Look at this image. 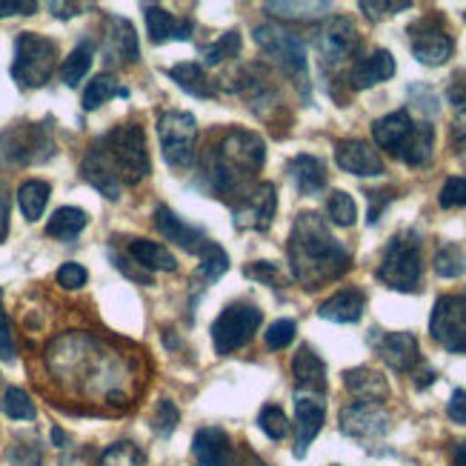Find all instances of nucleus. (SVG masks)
<instances>
[{"instance_id":"1","label":"nucleus","mask_w":466,"mask_h":466,"mask_svg":"<svg viewBox=\"0 0 466 466\" xmlns=\"http://www.w3.org/2000/svg\"><path fill=\"white\" fill-rule=\"evenodd\" d=\"M289 267L303 289H320L347 275L352 267L350 252L332 238L320 215L300 212L289 232Z\"/></svg>"},{"instance_id":"2","label":"nucleus","mask_w":466,"mask_h":466,"mask_svg":"<svg viewBox=\"0 0 466 466\" xmlns=\"http://www.w3.org/2000/svg\"><path fill=\"white\" fill-rule=\"evenodd\" d=\"M267 160V147L255 132L229 129L220 144L204 155V180L209 192L220 195H247L249 180L260 172Z\"/></svg>"},{"instance_id":"3","label":"nucleus","mask_w":466,"mask_h":466,"mask_svg":"<svg viewBox=\"0 0 466 466\" xmlns=\"http://www.w3.org/2000/svg\"><path fill=\"white\" fill-rule=\"evenodd\" d=\"M255 44L260 52L272 57L278 69L287 75L303 100H309V60H307V44L289 29H283L278 24H260L255 26Z\"/></svg>"},{"instance_id":"4","label":"nucleus","mask_w":466,"mask_h":466,"mask_svg":"<svg viewBox=\"0 0 466 466\" xmlns=\"http://www.w3.org/2000/svg\"><path fill=\"white\" fill-rule=\"evenodd\" d=\"M104 149L106 160L112 164L115 175L120 177V184H137L149 175V152H147V135L137 124H124L112 129L106 137L97 140Z\"/></svg>"},{"instance_id":"5","label":"nucleus","mask_w":466,"mask_h":466,"mask_svg":"<svg viewBox=\"0 0 466 466\" xmlns=\"http://www.w3.org/2000/svg\"><path fill=\"white\" fill-rule=\"evenodd\" d=\"M420 272H423L420 238L415 229H403L390 240L387 252H383V260L378 267V280L395 292H415L420 283Z\"/></svg>"},{"instance_id":"6","label":"nucleus","mask_w":466,"mask_h":466,"mask_svg":"<svg viewBox=\"0 0 466 466\" xmlns=\"http://www.w3.org/2000/svg\"><path fill=\"white\" fill-rule=\"evenodd\" d=\"M57 64V46L55 40L37 35V32H20L15 40V64H12V77L17 86L24 89H37L52 77Z\"/></svg>"},{"instance_id":"7","label":"nucleus","mask_w":466,"mask_h":466,"mask_svg":"<svg viewBox=\"0 0 466 466\" xmlns=\"http://www.w3.org/2000/svg\"><path fill=\"white\" fill-rule=\"evenodd\" d=\"M157 137H160V152L172 169H187L195 160L198 147V120L189 112L169 109L157 117Z\"/></svg>"},{"instance_id":"8","label":"nucleus","mask_w":466,"mask_h":466,"mask_svg":"<svg viewBox=\"0 0 466 466\" xmlns=\"http://www.w3.org/2000/svg\"><path fill=\"white\" fill-rule=\"evenodd\" d=\"M260 309L255 303H229V307L220 312L212 323V343L218 355H229L240 347H247L252 335L260 327Z\"/></svg>"},{"instance_id":"9","label":"nucleus","mask_w":466,"mask_h":466,"mask_svg":"<svg viewBox=\"0 0 466 466\" xmlns=\"http://www.w3.org/2000/svg\"><path fill=\"white\" fill-rule=\"evenodd\" d=\"M55 144L46 127L37 124H20L9 132L0 135V160L4 164H40V160L52 157Z\"/></svg>"},{"instance_id":"10","label":"nucleus","mask_w":466,"mask_h":466,"mask_svg":"<svg viewBox=\"0 0 466 466\" xmlns=\"http://www.w3.org/2000/svg\"><path fill=\"white\" fill-rule=\"evenodd\" d=\"M318 55L327 69H340L360 52V32L350 17H329L318 32Z\"/></svg>"},{"instance_id":"11","label":"nucleus","mask_w":466,"mask_h":466,"mask_svg":"<svg viewBox=\"0 0 466 466\" xmlns=\"http://www.w3.org/2000/svg\"><path fill=\"white\" fill-rule=\"evenodd\" d=\"M430 332L443 350L455 355H466V298L463 295H443L438 298Z\"/></svg>"},{"instance_id":"12","label":"nucleus","mask_w":466,"mask_h":466,"mask_svg":"<svg viewBox=\"0 0 466 466\" xmlns=\"http://www.w3.org/2000/svg\"><path fill=\"white\" fill-rule=\"evenodd\" d=\"M278 212V189L275 184H258L247 195L238 198L232 209L238 232H267L272 227V218Z\"/></svg>"},{"instance_id":"13","label":"nucleus","mask_w":466,"mask_h":466,"mask_svg":"<svg viewBox=\"0 0 466 466\" xmlns=\"http://www.w3.org/2000/svg\"><path fill=\"white\" fill-rule=\"evenodd\" d=\"M410 46L418 64L423 66H441L452 57V35L438 17H420L410 26Z\"/></svg>"},{"instance_id":"14","label":"nucleus","mask_w":466,"mask_h":466,"mask_svg":"<svg viewBox=\"0 0 466 466\" xmlns=\"http://www.w3.org/2000/svg\"><path fill=\"white\" fill-rule=\"evenodd\" d=\"M390 430V415L380 403H370V400H355L350 407L340 410V432L358 438V441H372L387 435Z\"/></svg>"},{"instance_id":"15","label":"nucleus","mask_w":466,"mask_h":466,"mask_svg":"<svg viewBox=\"0 0 466 466\" xmlns=\"http://www.w3.org/2000/svg\"><path fill=\"white\" fill-rule=\"evenodd\" d=\"M323 418H327V407H323L320 395L312 392H295V458H303L309 450V443L323 430Z\"/></svg>"},{"instance_id":"16","label":"nucleus","mask_w":466,"mask_h":466,"mask_svg":"<svg viewBox=\"0 0 466 466\" xmlns=\"http://www.w3.org/2000/svg\"><path fill=\"white\" fill-rule=\"evenodd\" d=\"M335 160L343 172L355 177H378L383 175V157L378 149H372L367 140L360 137H347L335 147Z\"/></svg>"},{"instance_id":"17","label":"nucleus","mask_w":466,"mask_h":466,"mask_svg":"<svg viewBox=\"0 0 466 466\" xmlns=\"http://www.w3.org/2000/svg\"><path fill=\"white\" fill-rule=\"evenodd\" d=\"M372 347L395 372H412L420 360L418 338L412 332H383L372 335Z\"/></svg>"},{"instance_id":"18","label":"nucleus","mask_w":466,"mask_h":466,"mask_svg":"<svg viewBox=\"0 0 466 466\" xmlns=\"http://www.w3.org/2000/svg\"><path fill=\"white\" fill-rule=\"evenodd\" d=\"M104 60L109 66H120V64H135L140 57L137 49V35L135 26L124 17H106V37H104Z\"/></svg>"},{"instance_id":"19","label":"nucleus","mask_w":466,"mask_h":466,"mask_svg":"<svg viewBox=\"0 0 466 466\" xmlns=\"http://www.w3.org/2000/svg\"><path fill=\"white\" fill-rule=\"evenodd\" d=\"M195 466H235V447L220 427L198 430L192 441Z\"/></svg>"},{"instance_id":"20","label":"nucleus","mask_w":466,"mask_h":466,"mask_svg":"<svg viewBox=\"0 0 466 466\" xmlns=\"http://www.w3.org/2000/svg\"><path fill=\"white\" fill-rule=\"evenodd\" d=\"M155 227H157V232L164 235L167 240H172V243H177L180 249H187V252H200L207 247V235L200 232V229H195V227H187L184 220H180L169 207H164L160 204L157 209H155Z\"/></svg>"},{"instance_id":"21","label":"nucleus","mask_w":466,"mask_h":466,"mask_svg":"<svg viewBox=\"0 0 466 466\" xmlns=\"http://www.w3.org/2000/svg\"><path fill=\"white\" fill-rule=\"evenodd\" d=\"M292 375L298 383V392H312V395L327 392V367H323L318 352L307 347V343H303L298 355L292 358Z\"/></svg>"},{"instance_id":"22","label":"nucleus","mask_w":466,"mask_h":466,"mask_svg":"<svg viewBox=\"0 0 466 466\" xmlns=\"http://www.w3.org/2000/svg\"><path fill=\"white\" fill-rule=\"evenodd\" d=\"M395 75V57L387 49H375L372 55L360 57L350 72V84L352 89H370L378 86L383 80H390Z\"/></svg>"},{"instance_id":"23","label":"nucleus","mask_w":466,"mask_h":466,"mask_svg":"<svg viewBox=\"0 0 466 466\" xmlns=\"http://www.w3.org/2000/svg\"><path fill=\"white\" fill-rule=\"evenodd\" d=\"M80 172H84V177L89 180V184H92L100 195H106L109 200H117V198H120V189H124V184H120V177L115 175V169H112V164L106 160L104 149H100V144H95V147L86 152Z\"/></svg>"},{"instance_id":"24","label":"nucleus","mask_w":466,"mask_h":466,"mask_svg":"<svg viewBox=\"0 0 466 466\" xmlns=\"http://www.w3.org/2000/svg\"><path fill=\"white\" fill-rule=\"evenodd\" d=\"M367 309V295L360 289H340L318 307V315L332 323H358Z\"/></svg>"},{"instance_id":"25","label":"nucleus","mask_w":466,"mask_h":466,"mask_svg":"<svg viewBox=\"0 0 466 466\" xmlns=\"http://www.w3.org/2000/svg\"><path fill=\"white\" fill-rule=\"evenodd\" d=\"M412 117H410V112H392V115H383L380 120H375L372 124V137H375V144L380 147V149H387V152H392L395 157H398V152H400V147L407 144V137H410V132H412Z\"/></svg>"},{"instance_id":"26","label":"nucleus","mask_w":466,"mask_h":466,"mask_svg":"<svg viewBox=\"0 0 466 466\" xmlns=\"http://www.w3.org/2000/svg\"><path fill=\"white\" fill-rule=\"evenodd\" d=\"M287 172L300 195H318L327 187V167L315 155H295L287 164Z\"/></svg>"},{"instance_id":"27","label":"nucleus","mask_w":466,"mask_h":466,"mask_svg":"<svg viewBox=\"0 0 466 466\" xmlns=\"http://www.w3.org/2000/svg\"><path fill=\"white\" fill-rule=\"evenodd\" d=\"M147 29H149L152 44H167V40H189L195 32V24L192 20L177 24L164 6H147Z\"/></svg>"},{"instance_id":"28","label":"nucleus","mask_w":466,"mask_h":466,"mask_svg":"<svg viewBox=\"0 0 466 466\" xmlns=\"http://www.w3.org/2000/svg\"><path fill=\"white\" fill-rule=\"evenodd\" d=\"M343 383L347 390L358 398V400H370V403H380L390 395V383L380 372L370 370V367H358V370H347L343 372Z\"/></svg>"},{"instance_id":"29","label":"nucleus","mask_w":466,"mask_h":466,"mask_svg":"<svg viewBox=\"0 0 466 466\" xmlns=\"http://www.w3.org/2000/svg\"><path fill=\"white\" fill-rule=\"evenodd\" d=\"M129 255L140 263L144 269L149 272H175L177 269V260L175 255L167 249V247H160V243L155 240H147V238H135L129 240Z\"/></svg>"},{"instance_id":"30","label":"nucleus","mask_w":466,"mask_h":466,"mask_svg":"<svg viewBox=\"0 0 466 466\" xmlns=\"http://www.w3.org/2000/svg\"><path fill=\"white\" fill-rule=\"evenodd\" d=\"M432 144H435V129H432V124L423 120V124L412 127L407 144L400 147L398 157L410 167H423V164H430V157H432Z\"/></svg>"},{"instance_id":"31","label":"nucleus","mask_w":466,"mask_h":466,"mask_svg":"<svg viewBox=\"0 0 466 466\" xmlns=\"http://www.w3.org/2000/svg\"><path fill=\"white\" fill-rule=\"evenodd\" d=\"M89 224V215L77 207H60L46 224V235L57 238V240H75L80 232L86 229Z\"/></svg>"},{"instance_id":"32","label":"nucleus","mask_w":466,"mask_h":466,"mask_svg":"<svg viewBox=\"0 0 466 466\" xmlns=\"http://www.w3.org/2000/svg\"><path fill=\"white\" fill-rule=\"evenodd\" d=\"M169 77L192 97H215L212 80L207 77V72L200 69L198 64H177V66L169 69Z\"/></svg>"},{"instance_id":"33","label":"nucleus","mask_w":466,"mask_h":466,"mask_svg":"<svg viewBox=\"0 0 466 466\" xmlns=\"http://www.w3.org/2000/svg\"><path fill=\"white\" fill-rule=\"evenodd\" d=\"M332 9V4H280V0H272V4H263V12L280 17V20H300V24H309V20H318Z\"/></svg>"},{"instance_id":"34","label":"nucleus","mask_w":466,"mask_h":466,"mask_svg":"<svg viewBox=\"0 0 466 466\" xmlns=\"http://www.w3.org/2000/svg\"><path fill=\"white\" fill-rule=\"evenodd\" d=\"M49 192L52 189L46 180H26V184L17 189V207L26 220H37L44 215V209L49 204Z\"/></svg>"},{"instance_id":"35","label":"nucleus","mask_w":466,"mask_h":466,"mask_svg":"<svg viewBox=\"0 0 466 466\" xmlns=\"http://www.w3.org/2000/svg\"><path fill=\"white\" fill-rule=\"evenodd\" d=\"M129 97V89L117 86V80L112 75H97L95 80H89V86L84 92V109L95 112L97 106H104L109 97Z\"/></svg>"},{"instance_id":"36","label":"nucleus","mask_w":466,"mask_h":466,"mask_svg":"<svg viewBox=\"0 0 466 466\" xmlns=\"http://www.w3.org/2000/svg\"><path fill=\"white\" fill-rule=\"evenodd\" d=\"M198 258H200V263H198V275L204 278L207 283H215V280H220L227 275V269H229V255L218 247V243H207L204 249L198 252Z\"/></svg>"},{"instance_id":"37","label":"nucleus","mask_w":466,"mask_h":466,"mask_svg":"<svg viewBox=\"0 0 466 466\" xmlns=\"http://www.w3.org/2000/svg\"><path fill=\"white\" fill-rule=\"evenodd\" d=\"M92 69V44H80L60 66V77H64L66 86H77L80 80L86 77V72Z\"/></svg>"},{"instance_id":"38","label":"nucleus","mask_w":466,"mask_h":466,"mask_svg":"<svg viewBox=\"0 0 466 466\" xmlns=\"http://www.w3.org/2000/svg\"><path fill=\"white\" fill-rule=\"evenodd\" d=\"M463 272H466V252L455 247V243H443L435 255V275L452 280V278H461Z\"/></svg>"},{"instance_id":"39","label":"nucleus","mask_w":466,"mask_h":466,"mask_svg":"<svg viewBox=\"0 0 466 466\" xmlns=\"http://www.w3.org/2000/svg\"><path fill=\"white\" fill-rule=\"evenodd\" d=\"M200 55H204V64L207 66H218L220 60L238 57L240 55V35L238 32L220 35V40H215V44H204V46H200Z\"/></svg>"},{"instance_id":"40","label":"nucleus","mask_w":466,"mask_h":466,"mask_svg":"<svg viewBox=\"0 0 466 466\" xmlns=\"http://www.w3.org/2000/svg\"><path fill=\"white\" fill-rule=\"evenodd\" d=\"M0 410H4V415H9L12 420H35V415H37L32 398L17 387L6 390L4 400H0Z\"/></svg>"},{"instance_id":"41","label":"nucleus","mask_w":466,"mask_h":466,"mask_svg":"<svg viewBox=\"0 0 466 466\" xmlns=\"http://www.w3.org/2000/svg\"><path fill=\"white\" fill-rule=\"evenodd\" d=\"M327 215H329L332 224H338V227H352L355 220H358V207H355L352 195L340 192V189L332 192L329 200H327Z\"/></svg>"},{"instance_id":"42","label":"nucleus","mask_w":466,"mask_h":466,"mask_svg":"<svg viewBox=\"0 0 466 466\" xmlns=\"http://www.w3.org/2000/svg\"><path fill=\"white\" fill-rule=\"evenodd\" d=\"M97 466H144V452H140L135 443L120 441V443H112V447L100 455Z\"/></svg>"},{"instance_id":"43","label":"nucleus","mask_w":466,"mask_h":466,"mask_svg":"<svg viewBox=\"0 0 466 466\" xmlns=\"http://www.w3.org/2000/svg\"><path fill=\"white\" fill-rule=\"evenodd\" d=\"M450 104L455 109L452 140H455V147H466V84H455L450 89Z\"/></svg>"},{"instance_id":"44","label":"nucleus","mask_w":466,"mask_h":466,"mask_svg":"<svg viewBox=\"0 0 466 466\" xmlns=\"http://www.w3.org/2000/svg\"><path fill=\"white\" fill-rule=\"evenodd\" d=\"M258 423H260V430L267 432V438H272V441H283L289 435V420H287V415H283L280 407H275V403H269V407L260 410Z\"/></svg>"},{"instance_id":"45","label":"nucleus","mask_w":466,"mask_h":466,"mask_svg":"<svg viewBox=\"0 0 466 466\" xmlns=\"http://www.w3.org/2000/svg\"><path fill=\"white\" fill-rule=\"evenodd\" d=\"M177 420H180V412L172 400H157V407H155V415H152V430L160 435V438H169L177 427Z\"/></svg>"},{"instance_id":"46","label":"nucleus","mask_w":466,"mask_h":466,"mask_svg":"<svg viewBox=\"0 0 466 466\" xmlns=\"http://www.w3.org/2000/svg\"><path fill=\"white\" fill-rule=\"evenodd\" d=\"M295 332H298V323L295 320H289V318L275 320L272 327L267 329V347L269 350H287L289 343L295 340Z\"/></svg>"},{"instance_id":"47","label":"nucleus","mask_w":466,"mask_h":466,"mask_svg":"<svg viewBox=\"0 0 466 466\" xmlns=\"http://www.w3.org/2000/svg\"><path fill=\"white\" fill-rule=\"evenodd\" d=\"M360 12L367 15L370 20H380L387 15H395V12H403V9H412L410 0H395V4H387V0H360Z\"/></svg>"},{"instance_id":"48","label":"nucleus","mask_w":466,"mask_h":466,"mask_svg":"<svg viewBox=\"0 0 466 466\" xmlns=\"http://www.w3.org/2000/svg\"><path fill=\"white\" fill-rule=\"evenodd\" d=\"M441 207L443 209H458L466 207V177H450L441 189Z\"/></svg>"},{"instance_id":"49","label":"nucleus","mask_w":466,"mask_h":466,"mask_svg":"<svg viewBox=\"0 0 466 466\" xmlns=\"http://www.w3.org/2000/svg\"><path fill=\"white\" fill-rule=\"evenodd\" d=\"M243 275L252 278V280H260V283H269V287H280V283H283L278 263H272V260H255V263H249L247 269H243Z\"/></svg>"},{"instance_id":"50","label":"nucleus","mask_w":466,"mask_h":466,"mask_svg":"<svg viewBox=\"0 0 466 466\" xmlns=\"http://www.w3.org/2000/svg\"><path fill=\"white\" fill-rule=\"evenodd\" d=\"M86 280H89V272L80 267V263H64V267L57 269V283L64 289H80V287H86Z\"/></svg>"},{"instance_id":"51","label":"nucleus","mask_w":466,"mask_h":466,"mask_svg":"<svg viewBox=\"0 0 466 466\" xmlns=\"http://www.w3.org/2000/svg\"><path fill=\"white\" fill-rule=\"evenodd\" d=\"M367 198H370V224H378V218H380V212L390 207V200L395 198L392 195V189H375V192H367Z\"/></svg>"},{"instance_id":"52","label":"nucleus","mask_w":466,"mask_h":466,"mask_svg":"<svg viewBox=\"0 0 466 466\" xmlns=\"http://www.w3.org/2000/svg\"><path fill=\"white\" fill-rule=\"evenodd\" d=\"M0 360H15V338L9 318L4 312H0Z\"/></svg>"},{"instance_id":"53","label":"nucleus","mask_w":466,"mask_h":466,"mask_svg":"<svg viewBox=\"0 0 466 466\" xmlns=\"http://www.w3.org/2000/svg\"><path fill=\"white\" fill-rule=\"evenodd\" d=\"M37 4L32 0H0V17H9V15H35Z\"/></svg>"},{"instance_id":"54","label":"nucleus","mask_w":466,"mask_h":466,"mask_svg":"<svg viewBox=\"0 0 466 466\" xmlns=\"http://www.w3.org/2000/svg\"><path fill=\"white\" fill-rule=\"evenodd\" d=\"M447 415H450V420H455V423H461V427H466V392L463 390H455L452 392Z\"/></svg>"},{"instance_id":"55","label":"nucleus","mask_w":466,"mask_h":466,"mask_svg":"<svg viewBox=\"0 0 466 466\" xmlns=\"http://www.w3.org/2000/svg\"><path fill=\"white\" fill-rule=\"evenodd\" d=\"M6 232H9V192L0 184V240L6 238Z\"/></svg>"},{"instance_id":"56","label":"nucleus","mask_w":466,"mask_h":466,"mask_svg":"<svg viewBox=\"0 0 466 466\" xmlns=\"http://www.w3.org/2000/svg\"><path fill=\"white\" fill-rule=\"evenodd\" d=\"M452 466H466V441H458L452 447Z\"/></svg>"},{"instance_id":"57","label":"nucleus","mask_w":466,"mask_h":466,"mask_svg":"<svg viewBox=\"0 0 466 466\" xmlns=\"http://www.w3.org/2000/svg\"><path fill=\"white\" fill-rule=\"evenodd\" d=\"M49 9H52L57 17H72V15H77L80 6H72V4H49Z\"/></svg>"},{"instance_id":"58","label":"nucleus","mask_w":466,"mask_h":466,"mask_svg":"<svg viewBox=\"0 0 466 466\" xmlns=\"http://www.w3.org/2000/svg\"><path fill=\"white\" fill-rule=\"evenodd\" d=\"M432 380H435V372H432V370H423V372H420V378H418V390L430 387Z\"/></svg>"},{"instance_id":"59","label":"nucleus","mask_w":466,"mask_h":466,"mask_svg":"<svg viewBox=\"0 0 466 466\" xmlns=\"http://www.w3.org/2000/svg\"><path fill=\"white\" fill-rule=\"evenodd\" d=\"M52 441L57 443V447H66V441H69V438H66L64 430H57V427H55V430H52Z\"/></svg>"},{"instance_id":"60","label":"nucleus","mask_w":466,"mask_h":466,"mask_svg":"<svg viewBox=\"0 0 466 466\" xmlns=\"http://www.w3.org/2000/svg\"><path fill=\"white\" fill-rule=\"evenodd\" d=\"M249 466H267V463H263L260 458H255V455H252V458H249Z\"/></svg>"},{"instance_id":"61","label":"nucleus","mask_w":466,"mask_h":466,"mask_svg":"<svg viewBox=\"0 0 466 466\" xmlns=\"http://www.w3.org/2000/svg\"><path fill=\"white\" fill-rule=\"evenodd\" d=\"M0 298H4V295H0Z\"/></svg>"},{"instance_id":"62","label":"nucleus","mask_w":466,"mask_h":466,"mask_svg":"<svg viewBox=\"0 0 466 466\" xmlns=\"http://www.w3.org/2000/svg\"><path fill=\"white\" fill-rule=\"evenodd\" d=\"M463 298H466V295H463Z\"/></svg>"}]
</instances>
